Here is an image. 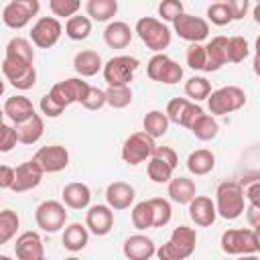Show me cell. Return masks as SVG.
<instances>
[{
  "label": "cell",
  "instance_id": "f907efd6",
  "mask_svg": "<svg viewBox=\"0 0 260 260\" xmlns=\"http://www.w3.org/2000/svg\"><path fill=\"white\" fill-rule=\"evenodd\" d=\"M16 146L14 128L6 122H0V152H10Z\"/></svg>",
  "mask_w": 260,
  "mask_h": 260
},
{
  "label": "cell",
  "instance_id": "83f0119b",
  "mask_svg": "<svg viewBox=\"0 0 260 260\" xmlns=\"http://www.w3.org/2000/svg\"><path fill=\"white\" fill-rule=\"evenodd\" d=\"M102 67H104V61L98 51L83 49V51L75 53V57H73V69L81 77H93L95 73L102 71Z\"/></svg>",
  "mask_w": 260,
  "mask_h": 260
},
{
  "label": "cell",
  "instance_id": "7c38bea8",
  "mask_svg": "<svg viewBox=\"0 0 260 260\" xmlns=\"http://www.w3.org/2000/svg\"><path fill=\"white\" fill-rule=\"evenodd\" d=\"M61 35H63V24L57 16H41L30 28V41L39 49L55 47Z\"/></svg>",
  "mask_w": 260,
  "mask_h": 260
},
{
  "label": "cell",
  "instance_id": "5b68a950",
  "mask_svg": "<svg viewBox=\"0 0 260 260\" xmlns=\"http://www.w3.org/2000/svg\"><path fill=\"white\" fill-rule=\"evenodd\" d=\"M246 106V91L238 85H223L207 95V108L211 116H225Z\"/></svg>",
  "mask_w": 260,
  "mask_h": 260
},
{
  "label": "cell",
  "instance_id": "74e56055",
  "mask_svg": "<svg viewBox=\"0 0 260 260\" xmlns=\"http://www.w3.org/2000/svg\"><path fill=\"white\" fill-rule=\"evenodd\" d=\"M106 91V104L114 110H124L132 104V89L130 85H108Z\"/></svg>",
  "mask_w": 260,
  "mask_h": 260
},
{
  "label": "cell",
  "instance_id": "d4e9b609",
  "mask_svg": "<svg viewBox=\"0 0 260 260\" xmlns=\"http://www.w3.org/2000/svg\"><path fill=\"white\" fill-rule=\"evenodd\" d=\"M225 45H228V37H213L205 47V67L203 71L211 73L221 69L228 63V55H225Z\"/></svg>",
  "mask_w": 260,
  "mask_h": 260
},
{
  "label": "cell",
  "instance_id": "d6a6232c",
  "mask_svg": "<svg viewBox=\"0 0 260 260\" xmlns=\"http://www.w3.org/2000/svg\"><path fill=\"white\" fill-rule=\"evenodd\" d=\"M189 130L193 132V136H195L197 140H201V142H209V140H213V138L217 136V132H219V124H217L215 116L203 112L201 116H197V118L193 120V124L189 126Z\"/></svg>",
  "mask_w": 260,
  "mask_h": 260
},
{
  "label": "cell",
  "instance_id": "bcb514c9",
  "mask_svg": "<svg viewBox=\"0 0 260 260\" xmlns=\"http://www.w3.org/2000/svg\"><path fill=\"white\" fill-rule=\"evenodd\" d=\"M185 59H187V65L193 71H203V67H205V47L201 43H189Z\"/></svg>",
  "mask_w": 260,
  "mask_h": 260
},
{
  "label": "cell",
  "instance_id": "6da1fadb",
  "mask_svg": "<svg viewBox=\"0 0 260 260\" xmlns=\"http://www.w3.org/2000/svg\"><path fill=\"white\" fill-rule=\"evenodd\" d=\"M197 244V232L189 225H179L171 232V238L167 244H162L154 254L160 260H185L195 252Z\"/></svg>",
  "mask_w": 260,
  "mask_h": 260
},
{
  "label": "cell",
  "instance_id": "d590c367",
  "mask_svg": "<svg viewBox=\"0 0 260 260\" xmlns=\"http://www.w3.org/2000/svg\"><path fill=\"white\" fill-rule=\"evenodd\" d=\"M91 32V18L89 16H81V14H73L67 18L65 22V35L71 41H83L87 39Z\"/></svg>",
  "mask_w": 260,
  "mask_h": 260
},
{
  "label": "cell",
  "instance_id": "f546056e",
  "mask_svg": "<svg viewBox=\"0 0 260 260\" xmlns=\"http://www.w3.org/2000/svg\"><path fill=\"white\" fill-rule=\"evenodd\" d=\"M2 110H4V116H8L12 120V124L22 122V120H26V118H30V116L37 114L32 102L26 95H12V98H8L4 102V108Z\"/></svg>",
  "mask_w": 260,
  "mask_h": 260
},
{
  "label": "cell",
  "instance_id": "681fc988",
  "mask_svg": "<svg viewBox=\"0 0 260 260\" xmlns=\"http://www.w3.org/2000/svg\"><path fill=\"white\" fill-rule=\"evenodd\" d=\"M242 193L248 203H260V179L252 177L248 181H242Z\"/></svg>",
  "mask_w": 260,
  "mask_h": 260
},
{
  "label": "cell",
  "instance_id": "3957f363",
  "mask_svg": "<svg viewBox=\"0 0 260 260\" xmlns=\"http://www.w3.org/2000/svg\"><path fill=\"white\" fill-rule=\"evenodd\" d=\"M219 246L230 256H250L260 252V238L258 230L254 228H238V230H225L221 234Z\"/></svg>",
  "mask_w": 260,
  "mask_h": 260
},
{
  "label": "cell",
  "instance_id": "d6986e66",
  "mask_svg": "<svg viewBox=\"0 0 260 260\" xmlns=\"http://www.w3.org/2000/svg\"><path fill=\"white\" fill-rule=\"evenodd\" d=\"M189 217L195 225L199 228H209L215 223L217 219V211H215V203L211 201V197L207 195H195L189 203Z\"/></svg>",
  "mask_w": 260,
  "mask_h": 260
},
{
  "label": "cell",
  "instance_id": "f5cc1de1",
  "mask_svg": "<svg viewBox=\"0 0 260 260\" xmlns=\"http://www.w3.org/2000/svg\"><path fill=\"white\" fill-rule=\"evenodd\" d=\"M150 156H156V158L169 162L173 169H177V165H179V156H177V152L171 146H154V150H152Z\"/></svg>",
  "mask_w": 260,
  "mask_h": 260
},
{
  "label": "cell",
  "instance_id": "30bf717a",
  "mask_svg": "<svg viewBox=\"0 0 260 260\" xmlns=\"http://www.w3.org/2000/svg\"><path fill=\"white\" fill-rule=\"evenodd\" d=\"M35 221H37V228H41L47 234L59 232L61 228H65V221H67L65 203L55 199H47L39 203V207L35 209Z\"/></svg>",
  "mask_w": 260,
  "mask_h": 260
},
{
  "label": "cell",
  "instance_id": "4fadbf2b",
  "mask_svg": "<svg viewBox=\"0 0 260 260\" xmlns=\"http://www.w3.org/2000/svg\"><path fill=\"white\" fill-rule=\"evenodd\" d=\"M173 26H175V32L179 35V39H183L187 43H201L209 35V22L201 16L187 14V12L179 14L173 20Z\"/></svg>",
  "mask_w": 260,
  "mask_h": 260
},
{
  "label": "cell",
  "instance_id": "f6af8a7d",
  "mask_svg": "<svg viewBox=\"0 0 260 260\" xmlns=\"http://www.w3.org/2000/svg\"><path fill=\"white\" fill-rule=\"evenodd\" d=\"M49 8L57 18H69L81 8V0H49Z\"/></svg>",
  "mask_w": 260,
  "mask_h": 260
},
{
  "label": "cell",
  "instance_id": "4316f807",
  "mask_svg": "<svg viewBox=\"0 0 260 260\" xmlns=\"http://www.w3.org/2000/svg\"><path fill=\"white\" fill-rule=\"evenodd\" d=\"M167 185H169L167 193H169L171 201H175L179 205H187L197 195V187H195L193 179H189V177H171Z\"/></svg>",
  "mask_w": 260,
  "mask_h": 260
},
{
  "label": "cell",
  "instance_id": "6f0895ef",
  "mask_svg": "<svg viewBox=\"0 0 260 260\" xmlns=\"http://www.w3.org/2000/svg\"><path fill=\"white\" fill-rule=\"evenodd\" d=\"M2 93H4V81L0 79V95H2Z\"/></svg>",
  "mask_w": 260,
  "mask_h": 260
},
{
  "label": "cell",
  "instance_id": "b9f144b4",
  "mask_svg": "<svg viewBox=\"0 0 260 260\" xmlns=\"http://www.w3.org/2000/svg\"><path fill=\"white\" fill-rule=\"evenodd\" d=\"M148 203L152 209V228H165L173 217L171 203L162 197H152V199H148Z\"/></svg>",
  "mask_w": 260,
  "mask_h": 260
},
{
  "label": "cell",
  "instance_id": "52a82bcc",
  "mask_svg": "<svg viewBox=\"0 0 260 260\" xmlns=\"http://www.w3.org/2000/svg\"><path fill=\"white\" fill-rule=\"evenodd\" d=\"M146 75L152 81L173 85V83H179L183 79V67L175 59H171L169 55L154 53L146 63Z\"/></svg>",
  "mask_w": 260,
  "mask_h": 260
},
{
  "label": "cell",
  "instance_id": "8d00e7d4",
  "mask_svg": "<svg viewBox=\"0 0 260 260\" xmlns=\"http://www.w3.org/2000/svg\"><path fill=\"white\" fill-rule=\"evenodd\" d=\"M20 228V217L14 209H2L0 211V246L8 244Z\"/></svg>",
  "mask_w": 260,
  "mask_h": 260
},
{
  "label": "cell",
  "instance_id": "8992f818",
  "mask_svg": "<svg viewBox=\"0 0 260 260\" xmlns=\"http://www.w3.org/2000/svg\"><path fill=\"white\" fill-rule=\"evenodd\" d=\"M138 67H140V61L136 57L116 55L104 63L102 73H104V79L108 85H130Z\"/></svg>",
  "mask_w": 260,
  "mask_h": 260
},
{
  "label": "cell",
  "instance_id": "680465c9",
  "mask_svg": "<svg viewBox=\"0 0 260 260\" xmlns=\"http://www.w3.org/2000/svg\"><path fill=\"white\" fill-rule=\"evenodd\" d=\"M0 122H4V110L0 108Z\"/></svg>",
  "mask_w": 260,
  "mask_h": 260
},
{
  "label": "cell",
  "instance_id": "7bdbcfd3",
  "mask_svg": "<svg viewBox=\"0 0 260 260\" xmlns=\"http://www.w3.org/2000/svg\"><path fill=\"white\" fill-rule=\"evenodd\" d=\"M132 225L136 228V230H148V228H152V209H150V203H148V199L146 201H140V203H136L134 207H132Z\"/></svg>",
  "mask_w": 260,
  "mask_h": 260
},
{
  "label": "cell",
  "instance_id": "7402d4cb",
  "mask_svg": "<svg viewBox=\"0 0 260 260\" xmlns=\"http://www.w3.org/2000/svg\"><path fill=\"white\" fill-rule=\"evenodd\" d=\"M122 252L130 260H148V258L154 256L156 246H154L152 238H148L144 234H134V236H128L124 240Z\"/></svg>",
  "mask_w": 260,
  "mask_h": 260
},
{
  "label": "cell",
  "instance_id": "7dc6e473",
  "mask_svg": "<svg viewBox=\"0 0 260 260\" xmlns=\"http://www.w3.org/2000/svg\"><path fill=\"white\" fill-rule=\"evenodd\" d=\"M183 12H185V8H183L181 0H160L158 2V16L165 22H173Z\"/></svg>",
  "mask_w": 260,
  "mask_h": 260
},
{
  "label": "cell",
  "instance_id": "cb8c5ba5",
  "mask_svg": "<svg viewBox=\"0 0 260 260\" xmlns=\"http://www.w3.org/2000/svg\"><path fill=\"white\" fill-rule=\"evenodd\" d=\"M61 199H63L65 207H69V209H85V207H89L91 191H89V187L85 183L73 181V183H67L63 187Z\"/></svg>",
  "mask_w": 260,
  "mask_h": 260
},
{
  "label": "cell",
  "instance_id": "ac0fdd59",
  "mask_svg": "<svg viewBox=\"0 0 260 260\" xmlns=\"http://www.w3.org/2000/svg\"><path fill=\"white\" fill-rule=\"evenodd\" d=\"M85 228L93 234V236H108L114 228V209L106 203H98L87 207L85 213Z\"/></svg>",
  "mask_w": 260,
  "mask_h": 260
},
{
  "label": "cell",
  "instance_id": "e0dca14e",
  "mask_svg": "<svg viewBox=\"0 0 260 260\" xmlns=\"http://www.w3.org/2000/svg\"><path fill=\"white\" fill-rule=\"evenodd\" d=\"M43 175H45V171L39 167V162L35 158H30L26 162H20L14 169V181H12L10 191H14V193L30 191V189H35V187L41 185Z\"/></svg>",
  "mask_w": 260,
  "mask_h": 260
},
{
  "label": "cell",
  "instance_id": "9c48e42d",
  "mask_svg": "<svg viewBox=\"0 0 260 260\" xmlns=\"http://www.w3.org/2000/svg\"><path fill=\"white\" fill-rule=\"evenodd\" d=\"M39 0H10L2 10V22L12 30H20L39 14Z\"/></svg>",
  "mask_w": 260,
  "mask_h": 260
},
{
  "label": "cell",
  "instance_id": "11a10c76",
  "mask_svg": "<svg viewBox=\"0 0 260 260\" xmlns=\"http://www.w3.org/2000/svg\"><path fill=\"white\" fill-rule=\"evenodd\" d=\"M244 211H246L250 228L258 230L260 228V203H248V207H244Z\"/></svg>",
  "mask_w": 260,
  "mask_h": 260
},
{
  "label": "cell",
  "instance_id": "603a6c76",
  "mask_svg": "<svg viewBox=\"0 0 260 260\" xmlns=\"http://www.w3.org/2000/svg\"><path fill=\"white\" fill-rule=\"evenodd\" d=\"M12 128H14V134H16V142H20V144H35V142L41 140V136L45 132V122H43V118L39 114H35L30 118L22 120V122L12 124Z\"/></svg>",
  "mask_w": 260,
  "mask_h": 260
},
{
  "label": "cell",
  "instance_id": "f35d334b",
  "mask_svg": "<svg viewBox=\"0 0 260 260\" xmlns=\"http://www.w3.org/2000/svg\"><path fill=\"white\" fill-rule=\"evenodd\" d=\"M211 93V83L201 77V75H193L185 81V95L191 100V102H201V100H207V95Z\"/></svg>",
  "mask_w": 260,
  "mask_h": 260
},
{
  "label": "cell",
  "instance_id": "f1b7e54d",
  "mask_svg": "<svg viewBox=\"0 0 260 260\" xmlns=\"http://www.w3.org/2000/svg\"><path fill=\"white\" fill-rule=\"evenodd\" d=\"M8 61H14V63H22V65H32L35 61V49H32V43L24 37H14L8 41L6 45V57Z\"/></svg>",
  "mask_w": 260,
  "mask_h": 260
},
{
  "label": "cell",
  "instance_id": "484cf974",
  "mask_svg": "<svg viewBox=\"0 0 260 260\" xmlns=\"http://www.w3.org/2000/svg\"><path fill=\"white\" fill-rule=\"evenodd\" d=\"M132 37H134V30L130 28V24H126L122 20H112L104 28V41H106V45L110 49H124V47H128Z\"/></svg>",
  "mask_w": 260,
  "mask_h": 260
},
{
  "label": "cell",
  "instance_id": "91938a15",
  "mask_svg": "<svg viewBox=\"0 0 260 260\" xmlns=\"http://www.w3.org/2000/svg\"><path fill=\"white\" fill-rule=\"evenodd\" d=\"M213 2H223V0H213Z\"/></svg>",
  "mask_w": 260,
  "mask_h": 260
},
{
  "label": "cell",
  "instance_id": "ee69618b",
  "mask_svg": "<svg viewBox=\"0 0 260 260\" xmlns=\"http://www.w3.org/2000/svg\"><path fill=\"white\" fill-rule=\"evenodd\" d=\"M207 20L215 26H225L234 20V16H232L225 2H211L207 8Z\"/></svg>",
  "mask_w": 260,
  "mask_h": 260
},
{
  "label": "cell",
  "instance_id": "4dcf8cb0",
  "mask_svg": "<svg viewBox=\"0 0 260 260\" xmlns=\"http://www.w3.org/2000/svg\"><path fill=\"white\" fill-rule=\"evenodd\" d=\"M215 167V154L209 148H197L187 156V169L195 177H203L211 173Z\"/></svg>",
  "mask_w": 260,
  "mask_h": 260
},
{
  "label": "cell",
  "instance_id": "5bb4252c",
  "mask_svg": "<svg viewBox=\"0 0 260 260\" xmlns=\"http://www.w3.org/2000/svg\"><path fill=\"white\" fill-rule=\"evenodd\" d=\"M165 114H167L169 122L183 126V128H189L193 124V120L203 114V108L197 102H191L189 98H173L167 104Z\"/></svg>",
  "mask_w": 260,
  "mask_h": 260
},
{
  "label": "cell",
  "instance_id": "9f6ffc18",
  "mask_svg": "<svg viewBox=\"0 0 260 260\" xmlns=\"http://www.w3.org/2000/svg\"><path fill=\"white\" fill-rule=\"evenodd\" d=\"M14 181V169L8 165H0V191L10 189Z\"/></svg>",
  "mask_w": 260,
  "mask_h": 260
},
{
  "label": "cell",
  "instance_id": "c3c4849f",
  "mask_svg": "<svg viewBox=\"0 0 260 260\" xmlns=\"http://www.w3.org/2000/svg\"><path fill=\"white\" fill-rule=\"evenodd\" d=\"M81 106H83L85 110H91V112H95V110L104 108V106H106V91H104V89H100V87L89 85V89H87L85 98L81 100Z\"/></svg>",
  "mask_w": 260,
  "mask_h": 260
},
{
  "label": "cell",
  "instance_id": "816d5d0a",
  "mask_svg": "<svg viewBox=\"0 0 260 260\" xmlns=\"http://www.w3.org/2000/svg\"><path fill=\"white\" fill-rule=\"evenodd\" d=\"M39 108H41V112H43L47 118H59V116L65 112V108H63V106H59V104H57L49 93H45V95L41 98Z\"/></svg>",
  "mask_w": 260,
  "mask_h": 260
},
{
  "label": "cell",
  "instance_id": "2e32d148",
  "mask_svg": "<svg viewBox=\"0 0 260 260\" xmlns=\"http://www.w3.org/2000/svg\"><path fill=\"white\" fill-rule=\"evenodd\" d=\"M32 158L39 162V167L45 173H59L69 165V150L61 144H49V146H41Z\"/></svg>",
  "mask_w": 260,
  "mask_h": 260
},
{
  "label": "cell",
  "instance_id": "db71d44e",
  "mask_svg": "<svg viewBox=\"0 0 260 260\" xmlns=\"http://www.w3.org/2000/svg\"><path fill=\"white\" fill-rule=\"evenodd\" d=\"M234 16V20H242L250 10V0H223Z\"/></svg>",
  "mask_w": 260,
  "mask_h": 260
},
{
  "label": "cell",
  "instance_id": "ba28073f",
  "mask_svg": "<svg viewBox=\"0 0 260 260\" xmlns=\"http://www.w3.org/2000/svg\"><path fill=\"white\" fill-rule=\"evenodd\" d=\"M154 146H156V144H154V138L148 136L144 130H138V132H132V134L124 140L120 154H122V160H124L126 165L136 167V165H140V162H144V160L150 158Z\"/></svg>",
  "mask_w": 260,
  "mask_h": 260
},
{
  "label": "cell",
  "instance_id": "836d02e7",
  "mask_svg": "<svg viewBox=\"0 0 260 260\" xmlns=\"http://www.w3.org/2000/svg\"><path fill=\"white\" fill-rule=\"evenodd\" d=\"M85 12L95 22H110L118 12V0H87Z\"/></svg>",
  "mask_w": 260,
  "mask_h": 260
},
{
  "label": "cell",
  "instance_id": "ab89813d",
  "mask_svg": "<svg viewBox=\"0 0 260 260\" xmlns=\"http://www.w3.org/2000/svg\"><path fill=\"white\" fill-rule=\"evenodd\" d=\"M146 173H148V179L152 183L162 185V183H169V179L173 177L175 169L169 162H165V160H160L156 156H150L148 158V165H146Z\"/></svg>",
  "mask_w": 260,
  "mask_h": 260
},
{
  "label": "cell",
  "instance_id": "8fae6325",
  "mask_svg": "<svg viewBox=\"0 0 260 260\" xmlns=\"http://www.w3.org/2000/svg\"><path fill=\"white\" fill-rule=\"evenodd\" d=\"M89 89V83L83 81L81 77H69V79H63V81H57L51 89H49V95L63 108H69L71 104H81V100L85 98Z\"/></svg>",
  "mask_w": 260,
  "mask_h": 260
},
{
  "label": "cell",
  "instance_id": "9a60e30c",
  "mask_svg": "<svg viewBox=\"0 0 260 260\" xmlns=\"http://www.w3.org/2000/svg\"><path fill=\"white\" fill-rule=\"evenodd\" d=\"M2 75L6 77V81H10L12 87L26 91L37 83V69L35 65H22V63H14L4 59L2 61Z\"/></svg>",
  "mask_w": 260,
  "mask_h": 260
},
{
  "label": "cell",
  "instance_id": "7a4b0ae2",
  "mask_svg": "<svg viewBox=\"0 0 260 260\" xmlns=\"http://www.w3.org/2000/svg\"><path fill=\"white\" fill-rule=\"evenodd\" d=\"M215 211L223 219H238L244 213L246 199L242 193V185L238 181H223L215 191Z\"/></svg>",
  "mask_w": 260,
  "mask_h": 260
},
{
  "label": "cell",
  "instance_id": "1f68e13d",
  "mask_svg": "<svg viewBox=\"0 0 260 260\" xmlns=\"http://www.w3.org/2000/svg\"><path fill=\"white\" fill-rule=\"evenodd\" d=\"M61 240H63V248H65V250H69V252H79V250H83V248L87 246V242H89V230H87L83 223L73 221V223H69V225L65 228Z\"/></svg>",
  "mask_w": 260,
  "mask_h": 260
},
{
  "label": "cell",
  "instance_id": "ffe728a7",
  "mask_svg": "<svg viewBox=\"0 0 260 260\" xmlns=\"http://www.w3.org/2000/svg\"><path fill=\"white\" fill-rule=\"evenodd\" d=\"M14 254L18 260H43L45 258V246L37 232L26 230L16 238Z\"/></svg>",
  "mask_w": 260,
  "mask_h": 260
},
{
  "label": "cell",
  "instance_id": "44dd1931",
  "mask_svg": "<svg viewBox=\"0 0 260 260\" xmlns=\"http://www.w3.org/2000/svg\"><path fill=\"white\" fill-rule=\"evenodd\" d=\"M134 197H136V191L130 183L126 181H114L106 187V203L114 209V211H120V209H128L132 203H134Z\"/></svg>",
  "mask_w": 260,
  "mask_h": 260
},
{
  "label": "cell",
  "instance_id": "277c9868",
  "mask_svg": "<svg viewBox=\"0 0 260 260\" xmlns=\"http://www.w3.org/2000/svg\"><path fill=\"white\" fill-rule=\"evenodd\" d=\"M134 32L140 37V41L146 45V49H150L154 53H162L171 45V28L154 16L138 18Z\"/></svg>",
  "mask_w": 260,
  "mask_h": 260
},
{
  "label": "cell",
  "instance_id": "e575fe53",
  "mask_svg": "<svg viewBox=\"0 0 260 260\" xmlns=\"http://www.w3.org/2000/svg\"><path fill=\"white\" fill-rule=\"evenodd\" d=\"M169 124H171V122H169L167 114L160 112V110H150V112H146V116L142 118V130H144L148 136H152V138L165 136L167 130H169Z\"/></svg>",
  "mask_w": 260,
  "mask_h": 260
},
{
  "label": "cell",
  "instance_id": "60d3db41",
  "mask_svg": "<svg viewBox=\"0 0 260 260\" xmlns=\"http://www.w3.org/2000/svg\"><path fill=\"white\" fill-rule=\"evenodd\" d=\"M225 55H228V63H242L250 55V43L240 35L230 37L225 45Z\"/></svg>",
  "mask_w": 260,
  "mask_h": 260
}]
</instances>
